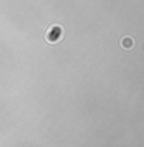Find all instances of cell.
Returning a JSON list of instances; mask_svg holds the SVG:
<instances>
[{
	"label": "cell",
	"instance_id": "7a4b0ae2",
	"mask_svg": "<svg viewBox=\"0 0 144 147\" xmlns=\"http://www.w3.org/2000/svg\"><path fill=\"white\" fill-rule=\"evenodd\" d=\"M143 51H144V43H143Z\"/></svg>",
	"mask_w": 144,
	"mask_h": 147
},
{
	"label": "cell",
	"instance_id": "6da1fadb",
	"mask_svg": "<svg viewBox=\"0 0 144 147\" xmlns=\"http://www.w3.org/2000/svg\"><path fill=\"white\" fill-rule=\"evenodd\" d=\"M133 39H132V37H122V40H121V47H122V48H127V50H129V48H132V47H133Z\"/></svg>",
	"mask_w": 144,
	"mask_h": 147
}]
</instances>
